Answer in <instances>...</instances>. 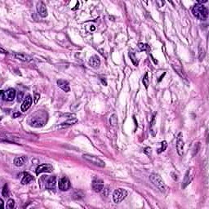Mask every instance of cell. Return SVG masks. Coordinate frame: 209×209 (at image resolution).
<instances>
[{
  "label": "cell",
  "mask_w": 209,
  "mask_h": 209,
  "mask_svg": "<svg viewBox=\"0 0 209 209\" xmlns=\"http://www.w3.org/2000/svg\"><path fill=\"white\" fill-rule=\"evenodd\" d=\"M83 158H84L85 160L88 161L89 163L94 164V165L97 166V167H105V165H106V164H105V162L102 161L101 159H99L98 157H96V156L91 155V154H84V155H83Z\"/></svg>",
  "instance_id": "8992f818"
},
{
  "label": "cell",
  "mask_w": 209,
  "mask_h": 209,
  "mask_svg": "<svg viewBox=\"0 0 209 209\" xmlns=\"http://www.w3.org/2000/svg\"><path fill=\"white\" fill-rule=\"evenodd\" d=\"M7 208L9 209L14 208H15V201H14L12 198L8 199V203H7Z\"/></svg>",
  "instance_id": "484cf974"
},
{
  "label": "cell",
  "mask_w": 209,
  "mask_h": 209,
  "mask_svg": "<svg viewBox=\"0 0 209 209\" xmlns=\"http://www.w3.org/2000/svg\"><path fill=\"white\" fill-rule=\"evenodd\" d=\"M33 180H34L33 176L30 175L29 172H23L22 180H21V184L22 185H26V184L30 183Z\"/></svg>",
  "instance_id": "ac0fdd59"
},
{
  "label": "cell",
  "mask_w": 209,
  "mask_h": 209,
  "mask_svg": "<svg viewBox=\"0 0 209 209\" xmlns=\"http://www.w3.org/2000/svg\"><path fill=\"white\" fill-rule=\"evenodd\" d=\"M88 63H89V65H91V67L97 68L101 65V61H100L99 57H97V56H92V57H90Z\"/></svg>",
  "instance_id": "e0dca14e"
},
{
  "label": "cell",
  "mask_w": 209,
  "mask_h": 209,
  "mask_svg": "<svg viewBox=\"0 0 209 209\" xmlns=\"http://www.w3.org/2000/svg\"><path fill=\"white\" fill-rule=\"evenodd\" d=\"M52 170H53V167L51 164H43L37 167L35 172H36L37 175H38V174L43 173V172H52Z\"/></svg>",
  "instance_id": "30bf717a"
},
{
  "label": "cell",
  "mask_w": 209,
  "mask_h": 209,
  "mask_svg": "<svg viewBox=\"0 0 209 209\" xmlns=\"http://www.w3.org/2000/svg\"><path fill=\"white\" fill-rule=\"evenodd\" d=\"M129 57H130V59H131V61H132V62L133 63V65H135V66H137V65H138V60H137V58L136 57V55H135V53H134V52H130Z\"/></svg>",
  "instance_id": "44dd1931"
},
{
  "label": "cell",
  "mask_w": 209,
  "mask_h": 209,
  "mask_svg": "<svg viewBox=\"0 0 209 209\" xmlns=\"http://www.w3.org/2000/svg\"><path fill=\"white\" fill-rule=\"evenodd\" d=\"M193 178H194V172H193V170H192V169H190V170L189 169V170L186 171V174L185 177H184V181H183L182 184L183 189H185V188L192 181Z\"/></svg>",
  "instance_id": "8fae6325"
},
{
  "label": "cell",
  "mask_w": 209,
  "mask_h": 209,
  "mask_svg": "<svg viewBox=\"0 0 209 209\" xmlns=\"http://www.w3.org/2000/svg\"><path fill=\"white\" fill-rule=\"evenodd\" d=\"M58 187H59V190H61V191H67L70 188L69 180L65 176L60 179L59 183H58Z\"/></svg>",
  "instance_id": "9c48e42d"
},
{
  "label": "cell",
  "mask_w": 209,
  "mask_h": 209,
  "mask_svg": "<svg viewBox=\"0 0 209 209\" xmlns=\"http://www.w3.org/2000/svg\"><path fill=\"white\" fill-rule=\"evenodd\" d=\"M149 180L154 186L159 190L160 192L165 191V184L164 180L157 173H151L149 175Z\"/></svg>",
  "instance_id": "3957f363"
},
{
  "label": "cell",
  "mask_w": 209,
  "mask_h": 209,
  "mask_svg": "<svg viewBox=\"0 0 209 209\" xmlns=\"http://www.w3.org/2000/svg\"><path fill=\"white\" fill-rule=\"evenodd\" d=\"M57 86L59 88L62 89L63 91L65 92H69L70 91V88H69V84L66 80L64 79H59L57 80Z\"/></svg>",
  "instance_id": "2e32d148"
},
{
  "label": "cell",
  "mask_w": 209,
  "mask_h": 209,
  "mask_svg": "<svg viewBox=\"0 0 209 209\" xmlns=\"http://www.w3.org/2000/svg\"><path fill=\"white\" fill-rule=\"evenodd\" d=\"M40 181H42L44 182L46 189L50 190H54L56 189V177L55 176H43L42 178Z\"/></svg>",
  "instance_id": "277c9868"
},
{
  "label": "cell",
  "mask_w": 209,
  "mask_h": 209,
  "mask_svg": "<svg viewBox=\"0 0 209 209\" xmlns=\"http://www.w3.org/2000/svg\"><path fill=\"white\" fill-rule=\"evenodd\" d=\"M0 204H1V208H4V200H3V198L0 199Z\"/></svg>",
  "instance_id": "4dcf8cb0"
},
{
  "label": "cell",
  "mask_w": 209,
  "mask_h": 209,
  "mask_svg": "<svg viewBox=\"0 0 209 209\" xmlns=\"http://www.w3.org/2000/svg\"><path fill=\"white\" fill-rule=\"evenodd\" d=\"M167 141H162L161 142V148L159 149V150H158V153L159 154H160V153H162L163 151H164L166 149H167Z\"/></svg>",
  "instance_id": "d4e9b609"
},
{
  "label": "cell",
  "mask_w": 209,
  "mask_h": 209,
  "mask_svg": "<svg viewBox=\"0 0 209 209\" xmlns=\"http://www.w3.org/2000/svg\"><path fill=\"white\" fill-rule=\"evenodd\" d=\"M39 98H40V95H39L38 93H35V94H34V104H37V103H38Z\"/></svg>",
  "instance_id": "83f0119b"
},
{
  "label": "cell",
  "mask_w": 209,
  "mask_h": 209,
  "mask_svg": "<svg viewBox=\"0 0 209 209\" xmlns=\"http://www.w3.org/2000/svg\"><path fill=\"white\" fill-rule=\"evenodd\" d=\"M32 102H33V100H32L31 96L28 95L26 96V98L25 99V101H23L22 105H21V110L22 112L27 111V110L30 108Z\"/></svg>",
  "instance_id": "4fadbf2b"
},
{
  "label": "cell",
  "mask_w": 209,
  "mask_h": 209,
  "mask_svg": "<svg viewBox=\"0 0 209 209\" xmlns=\"http://www.w3.org/2000/svg\"><path fill=\"white\" fill-rule=\"evenodd\" d=\"M184 141L182 139V133L180 132L176 137V148L177 150V153L180 156L183 155V149H184Z\"/></svg>",
  "instance_id": "ba28073f"
},
{
  "label": "cell",
  "mask_w": 209,
  "mask_h": 209,
  "mask_svg": "<svg viewBox=\"0 0 209 209\" xmlns=\"http://www.w3.org/2000/svg\"><path fill=\"white\" fill-rule=\"evenodd\" d=\"M128 195V191L124 189H117L114 190L113 194V200L115 203H121Z\"/></svg>",
  "instance_id": "5b68a950"
},
{
  "label": "cell",
  "mask_w": 209,
  "mask_h": 209,
  "mask_svg": "<svg viewBox=\"0 0 209 209\" xmlns=\"http://www.w3.org/2000/svg\"><path fill=\"white\" fill-rule=\"evenodd\" d=\"M164 75H165V73H164V74H163V75H162V76L160 77V79H159V82H160V81H161V80H162V79H163V78H164Z\"/></svg>",
  "instance_id": "836d02e7"
},
{
  "label": "cell",
  "mask_w": 209,
  "mask_h": 209,
  "mask_svg": "<svg viewBox=\"0 0 209 209\" xmlns=\"http://www.w3.org/2000/svg\"><path fill=\"white\" fill-rule=\"evenodd\" d=\"M91 186H92V189H93V190L95 192L98 193V192H101L103 190V188H104V182H103L102 180H101V179H95L92 181Z\"/></svg>",
  "instance_id": "7c38bea8"
},
{
  "label": "cell",
  "mask_w": 209,
  "mask_h": 209,
  "mask_svg": "<svg viewBox=\"0 0 209 209\" xmlns=\"http://www.w3.org/2000/svg\"><path fill=\"white\" fill-rule=\"evenodd\" d=\"M37 11H38V15L40 16L41 17H47V8L46 6L44 5L43 3L40 2L38 3V5H37Z\"/></svg>",
  "instance_id": "5bb4252c"
},
{
  "label": "cell",
  "mask_w": 209,
  "mask_h": 209,
  "mask_svg": "<svg viewBox=\"0 0 209 209\" xmlns=\"http://www.w3.org/2000/svg\"><path fill=\"white\" fill-rule=\"evenodd\" d=\"M145 154H151V149L149 148V147H147V148H145Z\"/></svg>",
  "instance_id": "f1b7e54d"
},
{
  "label": "cell",
  "mask_w": 209,
  "mask_h": 209,
  "mask_svg": "<svg viewBox=\"0 0 209 209\" xmlns=\"http://www.w3.org/2000/svg\"><path fill=\"white\" fill-rule=\"evenodd\" d=\"M0 50H1V52H2V53H8V52H7V51H5V50H4L3 47H1V49Z\"/></svg>",
  "instance_id": "d6a6232c"
},
{
  "label": "cell",
  "mask_w": 209,
  "mask_h": 209,
  "mask_svg": "<svg viewBox=\"0 0 209 209\" xmlns=\"http://www.w3.org/2000/svg\"><path fill=\"white\" fill-rule=\"evenodd\" d=\"M13 57H15L16 59L17 60H20L21 61H25V62H29V61H32V57L29 55L25 53H20V52H16V53H13Z\"/></svg>",
  "instance_id": "9a60e30c"
},
{
  "label": "cell",
  "mask_w": 209,
  "mask_h": 209,
  "mask_svg": "<svg viewBox=\"0 0 209 209\" xmlns=\"http://www.w3.org/2000/svg\"><path fill=\"white\" fill-rule=\"evenodd\" d=\"M8 194H9V190H8V186L7 184H5L3 187V190H2V195L4 197H8Z\"/></svg>",
  "instance_id": "cb8c5ba5"
},
{
  "label": "cell",
  "mask_w": 209,
  "mask_h": 209,
  "mask_svg": "<svg viewBox=\"0 0 209 209\" xmlns=\"http://www.w3.org/2000/svg\"><path fill=\"white\" fill-rule=\"evenodd\" d=\"M20 115H21L20 113H16V114H13V118H16L17 116H20Z\"/></svg>",
  "instance_id": "1f68e13d"
},
{
  "label": "cell",
  "mask_w": 209,
  "mask_h": 209,
  "mask_svg": "<svg viewBox=\"0 0 209 209\" xmlns=\"http://www.w3.org/2000/svg\"><path fill=\"white\" fill-rule=\"evenodd\" d=\"M47 113L43 110H38L29 119V124L34 128H42L47 122Z\"/></svg>",
  "instance_id": "6da1fadb"
},
{
  "label": "cell",
  "mask_w": 209,
  "mask_h": 209,
  "mask_svg": "<svg viewBox=\"0 0 209 209\" xmlns=\"http://www.w3.org/2000/svg\"><path fill=\"white\" fill-rule=\"evenodd\" d=\"M16 92L15 89L13 88H9L7 91H1V97L5 101H13L16 98Z\"/></svg>",
  "instance_id": "52a82bcc"
},
{
  "label": "cell",
  "mask_w": 209,
  "mask_h": 209,
  "mask_svg": "<svg viewBox=\"0 0 209 209\" xmlns=\"http://www.w3.org/2000/svg\"><path fill=\"white\" fill-rule=\"evenodd\" d=\"M142 82H143V84L145 85V88H148L149 85V79L148 73L147 72L145 74L144 77H143V79H142Z\"/></svg>",
  "instance_id": "7402d4cb"
},
{
  "label": "cell",
  "mask_w": 209,
  "mask_h": 209,
  "mask_svg": "<svg viewBox=\"0 0 209 209\" xmlns=\"http://www.w3.org/2000/svg\"><path fill=\"white\" fill-rule=\"evenodd\" d=\"M22 97H23V93L22 92H21V95H18V99H17V101H21V100H22Z\"/></svg>",
  "instance_id": "f546056e"
},
{
  "label": "cell",
  "mask_w": 209,
  "mask_h": 209,
  "mask_svg": "<svg viewBox=\"0 0 209 209\" xmlns=\"http://www.w3.org/2000/svg\"><path fill=\"white\" fill-rule=\"evenodd\" d=\"M118 123V118L116 116V114H112L110 116V124L112 126H116Z\"/></svg>",
  "instance_id": "603a6c76"
},
{
  "label": "cell",
  "mask_w": 209,
  "mask_h": 209,
  "mask_svg": "<svg viewBox=\"0 0 209 209\" xmlns=\"http://www.w3.org/2000/svg\"><path fill=\"white\" fill-rule=\"evenodd\" d=\"M91 30H95V27H91Z\"/></svg>",
  "instance_id": "e575fe53"
},
{
  "label": "cell",
  "mask_w": 209,
  "mask_h": 209,
  "mask_svg": "<svg viewBox=\"0 0 209 209\" xmlns=\"http://www.w3.org/2000/svg\"><path fill=\"white\" fill-rule=\"evenodd\" d=\"M77 122H78V119H77L76 118H69L67 121L62 123H61V126H62V127H67V126L73 125V124L76 123Z\"/></svg>",
  "instance_id": "ffe728a7"
},
{
  "label": "cell",
  "mask_w": 209,
  "mask_h": 209,
  "mask_svg": "<svg viewBox=\"0 0 209 209\" xmlns=\"http://www.w3.org/2000/svg\"><path fill=\"white\" fill-rule=\"evenodd\" d=\"M193 15L201 21H206L208 17V10L201 4H196L192 9Z\"/></svg>",
  "instance_id": "7a4b0ae2"
},
{
  "label": "cell",
  "mask_w": 209,
  "mask_h": 209,
  "mask_svg": "<svg viewBox=\"0 0 209 209\" xmlns=\"http://www.w3.org/2000/svg\"><path fill=\"white\" fill-rule=\"evenodd\" d=\"M138 47H139V48H140L141 51H145V50L147 49L148 46H147V44H144V43H140L138 44Z\"/></svg>",
  "instance_id": "4316f807"
},
{
  "label": "cell",
  "mask_w": 209,
  "mask_h": 209,
  "mask_svg": "<svg viewBox=\"0 0 209 209\" xmlns=\"http://www.w3.org/2000/svg\"><path fill=\"white\" fill-rule=\"evenodd\" d=\"M26 160V158L25 156H21V157H16L14 159V164L16 167H21L25 164V162Z\"/></svg>",
  "instance_id": "d6986e66"
}]
</instances>
